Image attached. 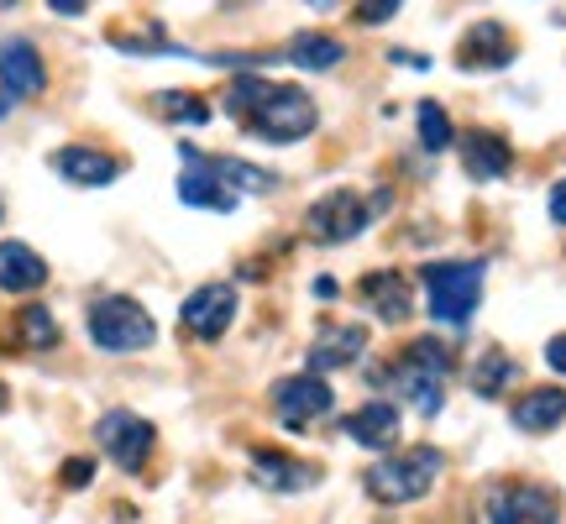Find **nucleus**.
I'll return each instance as SVG.
<instances>
[{
	"label": "nucleus",
	"instance_id": "1",
	"mask_svg": "<svg viewBox=\"0 0 566 524\" xmlns=\"http://www.w3.org/2000/svg\"><path fill=\"white\" fill-rule=\"evenodd\" d=\"M226 111H231V122L242 132H252L258 142H273V147L304 142L321 122L315 101L304 95L300 84H268L258 74H242L226 90Z\"/></svg>",
	"mask_w": 566,
	"mask_h": 524
},
{
	"label": "nucleus",
	"instance_id": "2",
	"mask_svg": "<svg viewBox=\"0 0 566 524\" xmlns=\"http://www.w3.org/2000/svg\"><path fill=\"white\" fill-rule=\"evenodd\" d=\"M441 472H446V457L436 451V446H409L405 457H388V462L367 467L363 488H367L373 504L399 509V504H420L424 493L436 488Z\"/></svg>",
	"mask_w": 566,
	"mask_h": 524
},
{
	"label": "nucleus",
	"instance_id": "3",
	"mask_svg": "<svg viewBox=\"0 0 566 524\" xmlns=\"http://www.w3.org/2000/svg\"><path fill=\"white\" fill-rule=\"evenodd\" d=\"M483 262H424V294H430V321L436 325H467L483 304Z\"/></svg>",
	"mask_w": 566,
	"mask_h": 524
},
{
	"label": "nucleus",
	"instance_id": "4",
	"mask_svg": "<svg viewBox=\"0 0 566 524\" xmlns=\"http://www.w3.org/2000/svg\"><path fill=\"white\" fill-rule=\"evenodd\" d=\"M394 373H399V394L415 404V415L436 420L446 404V378H451V346H441L436 336H420L399 352Z\"/></svg>",
	"mask_w": 566,
	"mask_h": 524
},
{
	"label": "nucleus",
	"instance_id": "5",
	"mask_svg": "<svg viewBox=\"0 0 566 524\" xmlns=\"http://www.w3.org/2000/svg\"><path fill=\"white\" fill-rule=\"evenodd\" d=\"M90 342L111 352V357H126V352H147V346L158 342V321L142 310L137 300H126V294H105V300L90 304Z\"/></svg>",
	"mask_w": 566,
	"mask_h": 524
},
{
	"label": "nucleus",
	"instance_id": "6",
	"mask_svg": "<svg viewBox=\"0 0 566 524\" xmlns=\"http://www.w3.org/2000/svg\"><path fill=\"white\" fill-rule=\"evenodd\" d=\"M384 200H363L357 189H331L321 200L310 205V216H304V231H310V242L321 247H342L352 237H363L367 226H373V210Z\"/></svg>",
	"mask_w": 566,
	"mask_h": 524
},
{
	"label": "nucleus",
	"instance_id": "7",
	"mask_svg": "<svg viewBox=\"0 0 566 524\" xmlns=\"http://www.w3.org/2000/svg\"><path fill=\"white\" fill-rule=\"evenodd\" d=\"M95 441L105 446V457L122 467V472H142L147 457H153V446H158V430L142 420V415H132V409H111L95 425Z\"/></svg>",
	"mask_w": 566,
	"mask_h": 524
},
{
	"label": "nucleus",
	"instance_id": "8",
	"mask_svg": "<svg viewBox=\"0 0 566 524\" xmlns=\"http://www.w3.org/2000/svg\"><path fill=\"white\" fill-rule=\"evenodd\" d=\"M331 404H336V388L325 384L321 373L283 378V384L273 388V409H279L283 430H294V436H310V425L325 420V415H331Z\"/></svg>",
	"mask_w": 566,
	"mask_h": 524
},
{
	"label": "nucleus",
	"instance_id": "9",
	"mask_svg": "<svg viewBox=\"0 0 566 524\" xmlns=\"http://www.w3.org/2000/svg\"><path fill=\"white\" fill-rule=\"evenodd\" d=\"M493 524H562V499L541 483H504L488 493Z\"/></svg>",
	"mask_w": 566,
	"mask_h": 524
},
{
	"label": "nucleus",
	"instance_id": "10",
	"mask_svg": "<svg viewBox=\"0 0 566 524\" xmlns=\"http://www.w3.org/2000/svg\"><path fill=\"white\" fill-rule=\"evenodd\" d=\"M184 153V179H179V200L184 205H195V210H216V216H231L237 205H242V195L231 189V184L216 174V163H210V153H195L189 142L179 147Z\"/></svg>",
	"mask_w": 566,
	"mask_h": 524
},
{
	"label": "nucleus",
	"instance_id": "11",
	"mask_svg": "<svg viewBox=\"0 0 566 524\" xmlns=\"http://www.w3.org/2000/svg\"><path fill=\"white\" fill-rule=\"evenodd\" d=\"M237 289L231 283H200L189 300H184L179 321L189 336H200V342H221L226 331H231V321H237Z\"/></svg>",
	"mask_w": 566,
	"mask_h": 524
},
{
	"label": "nucleus",
	"instance_id": "12",
	"mask_svg": "<svg viewBox=\"0 0 566 524\" xmlns=\"http://www.w3.org/2000/svg\"><path fill=\"white\" fill-rule=\"evenodd\" d=\"M0 90L17 101H38L48 90V63L32 38H0Z\"/></svg>",
	"mask_w": 566,
	"mask_h": 524
},
{
	"label": "nucleus",
	"instance_id": "13",
	"mask_svg": "<svg viewBox=\"0 0 566 524\" xmlns=\"http://www.w3.org/2000/svg\"><path fill=\"white\" fill-rule=\"evenodd\" d=\"M122 168L126 163L116 158V153H105V147H84V142L53 153V174H59L63 184H80V189H105V184L122 179Z\"/></svg>",
	"mask_w": 566,
	"mask_h": 524
},
{
	"label": "nucleus",
	"instance_id": "14",
	"mask_svg": "<svg viewBox=\"0 0 566 524\" xmlns=\"http://www.w3.org/2000/svg\"><path fill=\"white\" fill-rule=\"evenodd\" d=\"M367 352V325L357 321H325L315 331V346H310V373H336V367H352L363 363Z\"/></svg>",
	"mask_w": 566,
	"mask_h": 524
},
{
	"label": "nucleus",
	"instance_id": "15",
	"mask_svg": "<svg viewBox=\"0 0 566 524\" xmlns=\"http://www.w3.org/2000/svg\"><path fill=\"white\" fill-rule=\"evenodd\" d=\"M252 483L273 488V493H310V488L321 483V467L300 462L289 451H273V446H258L252 451Z\"/></svg>",
	"mask_w": 566,
	"mask_h": 524
},
{
	"label": "nucleus",
	"instance_id": "16",
	"mask_svg": "<svg viewBox=\"0 0 566 524\" xmlns=\"http://www.w3.org/2000/svg\"><path fill=\"white\" fill-rule=\"evenodd\" d=\"M357 294H363V304L384 325H405L409 310H415V289H409V279L399 273V268H378V273H367V279L357 283Z\"/></svg>",
	"mask_w": 566,
	"mask_h": 524
},
{
	"label": "nucleus",
	"instance_id": "17",
	"mask_svg": "<svg viewBox=\"0 0 566 524\" xmlns=\"http://www.w3.org/2000/svg\"><path fill=\"white\" fill-rule=\"evenodd\" d=\"M457 63L462 69H509L514 63V32H509L504 21L467 27V38L457 42Z\"/></svg>",
	"mask_w": 566,
	"mask_h": 524
},
{
	"label": "nucleus",
	"instance_id": "18",
	"mask_svg": "<svg viewBox=\"0 0 566 524\" xmlns=\"http://www.w3.org/2000/svg\"><path fill=\"white\" fill-rule=\"evenodd\" d=\"M462 168H467V179H478V184L504 179L509 168H514V147H509L499 132H467L462 137Z\"/></svg>",
	"mask_w": 566,
	"mask_h": 524
},
{
	"label": "nucleus",
	"instance_id": "19",
	"mask_svg": "<svg viewBox=\"0 0 566 524\" xmlns=\"http://www.w3.org/2000/svg\"><path fill=\"white\" fill-rule=\"evenodd\" d=\"M509 420H514V430H525V436L556 430L566 420V388H530L525 399H514Z\"/></svg>",
	"mask_w": 566,
	"mask_h": 524
},
{
	"label": "nucleus",
	"instance_id": "20",
	"mask_svg": "<svg viewBox=\"0 0 566 524\" xmlns=\"http://www.w3.org/2000/svg\"><path fill=\"white\" fill-rule=\"evenodd\" d=\"M48 283V262L27 242H0V289L6 294H38Z\"/></svg>",
	"mask_w": 566,
	"mask_h": 524
},
{
	"label": "nucleus",
	"instance_id": "21",
	"mask_svg": "<svg viewBox=\"0 0 566 524\" xmlns=\"http://www.w3.org/2000/svg\"><path fill=\"white\" fill-rule=\"evenodd\" d=\"M346 436L367 451H388V446L399 441V409L394 404H363L352 420H346Z\"/></svg>",
	"mask_w": 566,
	"mask_h": 524
},
{
	"label": "nucleus",
	"instance_id": "22",
	"mask_svg": "<svg viewBox=\"0 0 566 524\" xmlns=\"http://www.w3.org/2000/svg\"><path fill=\"white\" fill-rule=\"evenodd\" d=\"M283 59L310 69V74H321V69H336V63L346 59V48H342V38H331V32H294Z\"/></svg>",
	"mask_w": 566,
	"mask_h": 524
},
{
	"label": "nucleus",
	"instance_id": "23",
	"mask_svg": "<svg viewBox=\"0 0 566 524\" xmlns=\"http://www.w3.org/2000/svg\"><path fill=\"white\" fill-rule=\"evenodd\" d=\"M17 346L27 352H53L59 346V321L48 304H21L17 310Z\"/></svg>",
	"mask_w": 566,
	"mask_h": 524
},
{
	"label": "nucleus",
	"instance_id": "24",
	"mask_svg": "<svg viewBox=\"0 0 566 524\" xmlns=\"http://www.w3.org/2000/svg\"><path fill=\"white\" fill-rule=\"evenodd\" d=\"M216 163V174H221L237 195H273L279 189V174H268L258 163H242V158H210Z\"/></svg>",
	"mask_w": 566,
	"mask_h": 524
},
{
	"label": "nucleus",
	"instance_id": "25",
	"mask_svg": "<svg viewBox=\"0 0 566 524\" xmlns=\"http://www.w3.org/2000/svg\"><path fill=\"white\" fill-rule=\"evenodd\" d=\"M415 122H420V142L424 153H446L451 142H457V132H451V116H446L436 101H420V111H415Z\"/></svg>",
	"mask_w": 566,
	"mask_h": 524
},
{
	"label": "nucleus",
	"instance_id": "26",
	"mask_svg": "<svg viewBox=\"0 0 566 524\" xmlns=\"http://www.w3.org/2000/svg\"><path fill=\"white\" fill-rule=\"evenodd\" d=\"M509 378H514V357H504V352L493 346V352H488L483 363H478V373H472V388H478L483 399H499Z\"/></svg>",
	"mask_w": 566,
	"mask_h": 524
},
{
	"label": "nucleus",
	"instance_id": "27",
	"mask_svg": "<svg viewBox=\"0 0 566 524\" xmlns=\"http://www.w3.org/2000/svg\"><path fill=\"white\" fill-rule=\"evenodd\" d=\"M158 111L168 116V122H184V126H205V122H210V105H205L200 95H189V90H163Z\"/></svg>",
	"mask_w": 566,
	"mask_h": 524
},
{
	"label": "nucleus",
	"instance_id": "28",
	"mask_svg": "<svg viewBox=\"0 0 566 524\" xmlns=\"http://www.w3.org/2000/svg\"><path fill=\"white\" fill-rule=\"evenodd\" d=\"M399 6H405V0H357V11H352V17L363 21V27H384Z\"/></svg>",
	"mask_w": 566,
	"mask_h": 524
},
{
	"label": "nucleus",
	"instance_id": "29",
	"mask_svg": "<svg viewBox=\"0 0 566 524\" xmlns=\"http://www.w3.org/2000/svg\"><path fill=\"white\" fill-rule=\"evenodd\" d=\"M90 478H95V462H84V457L63 462V488H90Z\"/></svg>",
	"mask_w": 566,
	"mask_h": 524
},
{
	"label": "nucleus",
	"instance_id": "30",
	"mask_svg": "<svg viewBox=\"0 0 566 524\" xmlns=\"http://www.w3.org/2000/svg\"><path fill=\"white\" fill-rule=\"evenodd\" d=\"M48 11H53V17H84L90 0H48Z\"/></svg>",
	"mask_w": 566,
	"mask_h": 524
},
{
	"label": "nucleus",
	"instance_id": "31",
	"mask_svg": "<svg viewBox=\"0 0 566 524\" xmlns=\"http://www.w3.org/2000/svg\"><path fill=\"white\" fill-rule=\"evenodd\" d=\"M546 363L556 367V373H566V336H551L546 342Z\"/></svg>",
	"mask_w": 566,
	"mask_h": 524
},
{
	"label": "nucleus",
	"instance_id": "32",
	"mask_svg": "<svg viewBox=\"0 0 566 524\" xmlns=\"http://www.w3.org/2000/svg\"><path fill=\"white\" fill-rule=\"evenodd\" d=\"M551 221L556 226H566V179L551 189Z\"/></svg>",
	"mask_w": 566,
	"mask_h": 524
},
{
	"label": "nucleus",
	"instance_id": "33",
	"mask_svg": "<svg viewBox=\"0 0 566 524\" xmlns=\"http://www.w3.org/2000/svg\"><path fill=\"white\" fill-rule=\"evenodd\" d=\"M6 404H11V394H6V384H0V415H6Z\"/></svg>",
	"mask_w": 566,
	"mask_h": 524
},
{
	"label": "nucleus",
	"instance_id": "34",
	"mask_svg": "<svg viewBox=\"0 0 566 524\" xmlns=\"http://www.w3.org/2000/svg\"><path fill=\"white\" fill-rule=\"evenodd\" d=\"M11 6H17V0H0V11H11Z\"/></svg>",
	"mask_w": 566,
	"mask_h": 524
},
{
	"label": "nucleus",
	"instance_id": "35",
	"mask_svg": "<svg viewBox=\"0 0 566 524\" xmlns=\"http://www.w3.org/2000/svg\"><path fill=\"white\" fill-rule=\"evenodd\" d=\"M0 221H6V195H0Z\"/></svg>",
	"mask_w": 566,
	"mask_h": 524
},
{
	"label": "nucleus",
	"instance_id": "36",
	"mask_svg": "<svg viewBox=\"0 0 566 524\" xmlns=\"http://www.w3.org/2000/svg\"><path fill=\"white\" fill-rule=\"evenodd\" d=\"M310 6H331V0H310Z\"/></svg>",
	"mask_w": 566,
	"mask_h": 524
}]
</instances>
